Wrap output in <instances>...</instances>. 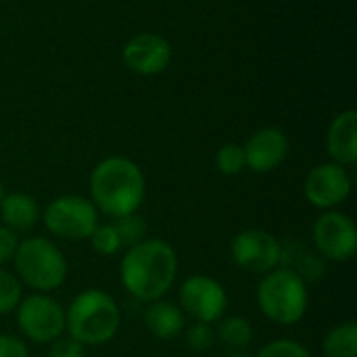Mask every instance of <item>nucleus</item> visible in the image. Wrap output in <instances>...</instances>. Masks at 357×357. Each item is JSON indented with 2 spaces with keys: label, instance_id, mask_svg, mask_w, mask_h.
I'll list each match as a JSON object with an SVG mask.
<instances>
[{
  "label": "nucleus",
  "instance_id": "nucleus-1",
  "mask_svg": "<svg viewBox=\"0 0 357 357\" xmlns=\"http://www.w3.org/2000/svg\"><path fill=\"white\" fill-rule=\"evenodd\" d=\"M119 276L123 289L142 303L163 299L178 276V253L161 238H144L130 247L121 259Z\"/></svg>",
  "mask_w": 357,
  "mask_h": 357
},
{
  "label": "nucleus",
  "instance_id": "nucleus-2",
  "mask_svg": "<svg viewBox=\"0 0 357 357\" xmlns=\"http://www.w3.org/2000/svg\"><path fill=\"white\" fill-rule=\"evenodd\" d=\"M146 192V180L138 163L113 155L98 161L90 174V201L96 211L119 220L138 213Z\"/></svg>",
  "mask_w": 357,
  "mask_h": 357
},
{
  "label": "nucleus",
  "instance_id": "nucleus-3",
  "mask_svg": "<svg viewBox=\"0 0 357 357\" xmlns=\"http://www.w3.org/2000/svg\"><path fill=\"white\" fill-rule=\"evenodd\" d=\"M121 326L117 301L100 289H86L65 310V331L84 347L109 343Z\"/></svg>",
  "mask_w": 357,
  "mask_h": 357
},
{
  "label": "nucleus",
  "instance_id": "nucleus-4",
  "mask_svg": "<svg viewBox=\"0 0 357 357\" xmlns=\"http://www.w3.org/2000/svg\"><path fill=\"white\" fill-rule=\"evenodd\" d=\"M13 266L17 280L38 293L56 291L67 278V259L63 251L44 236L19 241Z\"/></svg>",
  "mask_w": 357,
  "mask_h": 357
},
{
  "label": "nucleus",
  "instance_id": "nucleus-5",
  "mask_svg": "<svg viewBox=\"0 0 357 357\" xmlns=\"http://www.w3.org/2000/svg\"><path fill=\"white\" fill-rule=\"evenodd\" d=\"M257 305L270 322L293 326L307 314V284L299 276L276 268L261 278L257 287Z\"/></svg>",
  "mask_w": 357,
  "mask_h": 357
},
{
  "label": "nucleus",
  "instance_id": "nucleus-6",
  "mask_svg": "<svg viewBox=\"0 0 357 357\" xmlns=\"http://www.w3.org/2000/svg\"><path fill=\"white\" fill-rule=\"evenodd\" d=\"M42 222L52 236L79 243L88 241L92 230L98 226V211L86 197L61 195L46 205Z\"/></svg>",
  "mask_w": 357,
  "mask_h": 357
},
{
  "label": "nucleus",
  "instance_id": "nucleus-7",
  "mask_svg": "<svg viewBox=\"0 0 357 357\" xmlns=\"http://www.w3.org/2000/svg\"><path fill=\"white\" fill-rule=\"evenodd\" d=\"M15 314L21 335L33 343L50 345L65 333V307L48 293L23 297Z\"/></svg>",
  "mask_w": 357,
  "mask_h": 357
},
{
  "label": "nucleus",
  "instance_id": "nucleus-8",
  "mask_svg": "<svg viewBox=\"0 0 357 357\" xmlns=\"http://www.w3.org/2000/svg\"><path fill=\"white\" fill-rule=\"evenodd\" d=\"M180 310L184 316H190L195 322L215 324L224 318L228 307V295L226 289L205 274H192L188 276L178 291Z\"/></svg>",
  "mask_w": 357,
  "mask_h": 357
},
{
  "label": "nucleus",
  "instance_id": "nucleus-9",
  "mask_svg": "<svg viewBox=\"0 0 357 357\" xmlns=\"http://www.w3.org/2000/svg\"><path fill=\"white\" fill-rule=\"evenodd\" d=\"M312 241L326 261H349L357 251V228L347 213L328 209L314 222Z\"/></svg>",
  "mask_w": 357,
  "mask_h": 357
},
{
  "label": "nucleus",
  "instance_id": "nucleus-10",
  "mask_svg": "<svg viewBox=\"0 0 357 357\" xmlns=\"http://www.w3.org/2000/svg\"><path fill=\"white\" fill-rule=\"evenodd\" d=\"M230 257L236 268L266 276L280 264V241L268 230L249 228L232 238Z\"/></svg>",
  "mask_w": 357,
  "mask_h": 357
},
{
  "label": "nucleus",
  "instance_id": "nucleus-11",
  "mask_svg": "<svg viewBox=\"0 0 357 357\" xmlns=\"http://www.w3.org/2000/svg\"><path fill=\"white\" fill-rule=\"evenodd\" d=\"M305 199L322 211L335 209L351 195V176L347 167L331 161L316 165L303 182Z\"/></svg>",
  "mask_w": 357,
  "mask_h": 357
},
{
  "label": "nucleus",
  "instance_id": "nucleus-12",
  "mask_svg": "<svg viewBox=\"0 0 357 357\" xmlns=\"http://www.w3.org/2000/svg\"><path fill=\"white\" fill-rule=\"evenodd\" d=\"M172 56H174L172 44L163 36L153 33V31L136 33L134 38L126 42L121 50L123 65L132 73L142 75V77L163 73L169 67Z\"/></svg>",
  "mask_w": 357,
  "mask_h": 357
},
{
  "label": "nucleus",
  "instance_id": "nucleus-13",
  "mask_svg": "<svg viewBox=\"0 0 357 357\" xmlns=\"http://www.w3.org/2000/svg\"><path fill=\"white\" fill-rule=\"evenodd\" d=\"M245 163L255 174H270L282 165L289 155V136L274 126L261 128L243 144Z\"/></svg>",
  "mask_w": 357,
  "mask_h": 357
},
{
  "label": "nucleus",
  "instance_id": "nucleus-14",
  "mask_svg": "<svg viewBox=\"0 0 357 357\" xmlns=\"http://www.w3.org/2000/svg\"><path fill=\"white\" fill-rule=\"evenodd\" d=\"M278 268L299 276L305 284H312V282H320L326 276L328 261L316 251L314 245H307L301 238H289L280 243Z\"/></svg>",
  "mask_w": 357,
  "mask_h": 357
},
{
  "label": "nucleus",
  "instance_id": "nucleus-15",
  "mask_svg": "<svg viewBox=\"0 0 357 357\" xmlns=\"http://www.w3.org/2000/svg\"><path fill=\"white\" fill-rule=\"evenodd\" d=\"M326 149L335 163L349 167L357 161V111H341L328 126Z\"/></svg>",
  "mask_w": 357,
  "mask_h": 357
},
{
  "label": "nucleus",
  "instance_id": "nucleus-16",
  "mask_svg": "<svg viewBox=\"0 0 357 357\" xmlns=\"http://www.w3.org/2000/svg\"><path fill=\"white\" fill-rule=\"evenodd\" d=\"M146 331L159 341H172L186 328V316L180 305L172 301H153L144 312Z\"/></svg>",
  "mask_w": 357,
  "mask_h": 357
},
{
  "label": "nucleus",
  "instance_id": "nucleus-17",
  "mask_svg": "<svg viewBox=\"0 0 357 357\" xmlns=\"http://www.w3.org/2000/svg\"><path fill=\"white\" fill-rule=\"evenodd\" d=\"M2 226L13 232H29L40 222V205L27 192H8L0 201Z\"/></svg>",
  "mask_w": 357,
  "mask_h": 357
},
{
  "label": "nucleus",
  "instance_id": "nucleus-18",
  "mask_svg": "<svg viewBox=\"0 0 357 357\" xmlns=\"http://www.w3.org/2000/svg\"><path fill=\"white\" fill-rule=\"evenodd\" d=\"M215 341L230 351H245L253 341V326L243 316H228L218 320Z\"/></svg>",
  "mask_w": 357,
  "mask_h": 357
},
{
  "label": "nucleus",
  "instance_id": "nucleus-19",
  "mask_svg": "<svg viewBox=\"0 0 357 357\" xmlns=\"http://www.w3.org/2000/svg\"><path fill=\"white\" fill-rule=\"evenodd\" d=\"M324 357H357V322L347 320L333 326L322 341Z\"/></svg>",
  "mask_w": 357,
  "mask_h": 357
},
{
  "label": "nucleus",
  "instance_id": "nucleus-20",
  "mask_svg": "<svg viewBox=\"0 0 357 357\" xmlns=\"http://www.w3.org/2000/svg\"><path fill=\"white\" fill-rule=\"evenodd\" d=\"M215 167L224 176H236V174H241L247 167L243 146L236 144V142H228V144L220 146V151L215 153Z\"/></svg>",
  "mask_w": 357,
  "mask_h": 357
},
{
  "label": "nucleus",
  "instance_id": "nucleus-21",
  "mask_svg": "<svg viewBox=\"0 0 357 357\" xmlns=\"http://www.w3.org/2000/svg\"><path fill=\"white\" fill-rule=\"evenodd\" d=\"M115 224V230L119 234V241H121V247H134L138 243H142L146 238V222L138 215V213H132V215H123L119 220L113 222Z\"/></svg>",
  "mask_w": 357,
  "mask_h": 357
},
{
  "label": "nucleus",
  "instance_id": "nucleus-22",
  "mask_svg": "<svg viewBox=\"0 0 357 357\" xmlns=\"http://www.w3.org/2000/svg\"><path fill=\"white\" fill-rule=\"evenodd\" d=\"M21 299H23L21 282L17 280L15 274L0 268V316L15 312Z\"/></svg>",
  "mask_w": 357,
  "mask_h": 357
},
{
  "label": "nucleus",
  "instance_id": "nucleus-23",
  "mask_svg": "<svg viewBox=\"0 0 357 357\" xmlns=\"http://www.w3.org/2000/svg\"><path fill=\"white\" fill-rule=\"evenodd\" d=\"M90 245L92 249L98 253V255H115L119 249H121V241H119V234L115 230V224H98L92 234H90Z\"/></svg>",
  "mask_w": 357,
  "mask_h": 357
},
{
  "label": "nucleus",
  "instance_id": "nucleus-24",
  "mask_svg": "<svg viewBox=\"0 0 357 357\" xmlns=\"http://www.w3.org/2000/svg\"><path fill=\"white\" fill-rule=\"evenodd\" d=\"M257 357H312L305 345L293 339H278L261 347Z\"/></svg>",
  "mask_w": 357,
  "mask_h": 357
},
{
  "label": "nucleus",
  "instance_id": "nucleus-25",
  "mask_svg": "<svg viewBox=\"0 0 357 357\" xmlns=\"http://www.w3.org/2000/svg\"><path fill=\"white\" fill-rule=\"evenodd\" d=\"M215 343V331L211 328V324L205 322H195L188 331H186V345L192 351H207L211 349Z\"/></svg>",
  "mask_w": 357,
  "mask_h": 357
},
{
  "label": "nucleus",
  "instance_id": "nucleus-26",
  "mask_svg": "<svg viewBox=\"0 0 357 357\" xmlns=\"http://www.w3.org/2000/svg\"><path fill=\"white\" fill-rule=\"evenodd\" d=\"M48 357H86V347L71 337H59L50 343Z\"/></svg>",
  "mask_w": 357,
  "mask_h": 357
},
{
  "label": "nucleus",
  "instance_id": "nucleus-27",
  "mask_svg": "<svg viewBox=\"0 0 357 357\" xmlns=\"http://www.w3.org/2000/svg\"><path fill=\"white\" fill-rule=\"evenodd\" d=\"M17 245H19L17 232L8 230L6 226H0V268L6 266L8 261H13V255L17 251Z\"/></svg>",
  "mask_w": 357,
  "mask_h": 357
},
{
  "label": "nucleus",
  "instance_id": "nucleus-28",
  "mask_svg": "<svg viewBox=\"0 0 357 357\" xmlns=\"http://www.w3.org/2000/svg\"><path fill=\"white\" fill-rule=\"evenodd\" d=\"M0 357H29V349L19 337L0 335Z\"/></svg>",
  "mask_w": 357,
  "mask_h": 357
},
{
  "label": "nucleus",
  "instance_id": "nucleus-29",
  "mask_svg": "<svg viewBox=\"0 0 357 357\" xmlns=\"http://www.w3.org/2000/svg\"><path fill=\"white\" fill-rule=\"evenodd\" d=\"M228 357H253L251 354H247V351H230V356Z\"/></svg>",
  "mask_w": 357,
  "mask_h": 357
},
{
  "label": "nucleus",
  "instance_id": "nucleus-30",
  "mask_svg": "<svg viewBox=\"0 0 357 357\" xmlns=\"http://www.w3.org/2000/svg\"><path fill=\"white\" fill-rule=\"evenodd\" d=\"M4 195H6V192H4V184H2V180H0V201H2Z\"/></svg>",
  "mask_w": 357,
  "mask_h": 357
}]
</instances>
